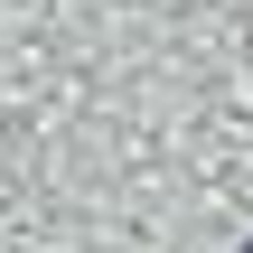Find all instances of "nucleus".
Masks as SVG:
<instances>
[{
	"label": "nucleus",
	"mask_w": 253,
	"mask_h": 253,
	"mask_svg": "<svg viewBox=\"0 0 253 253\" xmlns=\"http://www.w3.org/2000/svg\"><path fill=\"white\" fill-rule=\"evenodd\" d=\"M244 253H253V244H244Z\"/></svg>",
	"instance_id": "1"
}]
</instances>
